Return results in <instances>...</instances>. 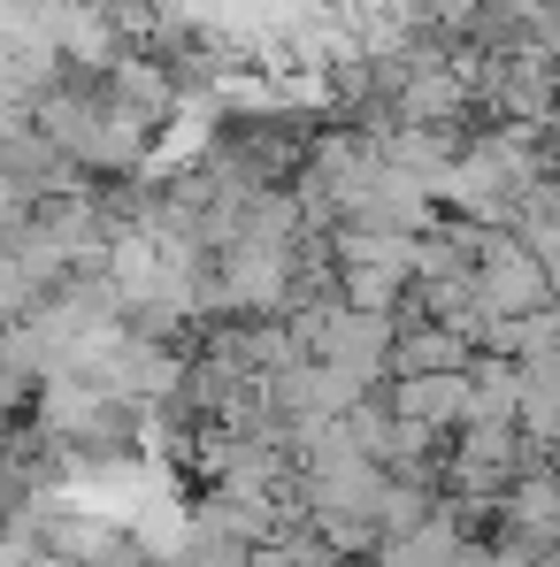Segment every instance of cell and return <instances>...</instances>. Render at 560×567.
<instances>
[{
	"mask_svg": "<svg viewBox=\"0 0 560 567\" xmlns=\"http://www.w3.org/2000/svg\"><path fill=\"white\" fill-rule=\"evenodd\" d=\"M515 461H522V437H515V422H468L461 445H454V491H507L515 483Z\"/></svg>",
	"mask_w": 560,
	"mask_h": 567,
	"instance_id": "3",
	"label": "cell"
},
{
	"mask_svg": "<svg viewBox=\"0 0 560 567\" xmlns=\"http://www.w3.org/2000/svg\"><path fill=\"white\" fill-rule=\"evenodd\" d=\"M100 93H108V107H115L123 123H139L146 138H162V131L177 123V107H185V85H177V70H170L154 47H131L115 70H100Z\"/></svg>",
	"mask_w": 560,
	"mask_h": 567,
	"instance_id": "1",
	"label": "cell"
},
{
	"mask_svg": "<svg viewBox=\"0 0 560 567\" xmlns=\"http://www.w3.org/2000/svg\"><path fill=\"white\" fill-rule=\"evenodd\" d=\"M384 399H391V414H407V422H422V430H454V422H476V391L468 377H391L384 383Z\"/></svg>",
	"mask_w": 560,
	"mask_h": 567,
	"instance_id": "4",
	"label": "cell"
},
{
	"mask_svg": "<svg viewBox=\"0 0 560 567\" xmlns=\"http://www.w3.org/2000/svg\"><path fill=\"white\" fill-rule=\"evenodd\" d=\"M476 369V338L454 322H415L391 346V377H468Z\"/></svg>",
	"mask_w": 560,
	"mask_h": 567,
	"instance_id": "5",
	"label": "cell"
},
{
	"mask_svg": "<svg viewBox=\"0 0 560 567\" xmlns=\"http://www.w3.org/2000/svg\"><path fill=\"white\" fill-rule=\"evenodd\" d=\"M78 8H93L100 23H115L123 39H146V31H154V16H162V0H78Z\"/></svg>",
	"mask_w": 560,
	"mask_h": 567,
	"instance_id": "6",
	"label": "cell"
},
{
	"mask_svg": "<svg viewBox=\"0 0 560 567\" xmlns=\"http://www.w3.org/2000/svg\"><path fill=\"white\" fill-rule=\"evenodd\" d=\"M0 185H16L23 199H54V192H85L93 177L31 123V131H8L0 138Z\"/></svg>",
	"mask_w": 560,
	"mask_h": 567,
	"instance_id": "2",
	"label": "cell"
}]
</instances>
